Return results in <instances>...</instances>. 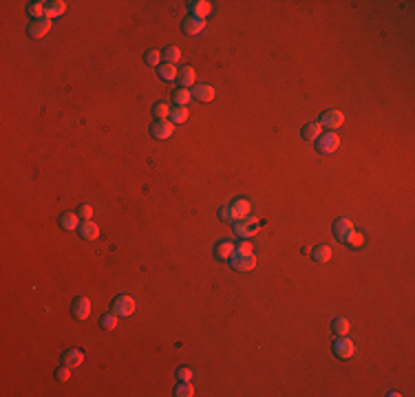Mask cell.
<instances>
[{"label": "cell", "instance_id": "cell-13", "mask_svg": "<svg viewBox=\"0 0 415 397\" xmlns=\"http://www.w3.org/2000/svg\"><path fill=\"white\" fill-rule=\"evenodd\" d=\"M203 29H206V20L192 18V16H188L184 20V33H188V36H199Z\"/></svg>", "mask_w": 415, "mask_h": 397}, {"label": "cell", "instance_id": "cell-11", "mask_svg": "<svg viewBox=\"0 0 415 397\" xmlns=\"http://www.w3.org/2000/svg\"><path fill=\"white\" fill-rule=\"evenodd\" d=\"M234 243L232 240H219L217 245H214V256H217L219 260H230V256L234 254Z\"/></svg>", "mask_w": 415, "mask_h": 397}, {"label": "cell", "instance_id": "cell-21", "mask_svg": "<svg viewBox=\"0 0 415 397\" xmlns=\"http://www.w3.org/2000/svg\"><path fill=\"white\" fill-rule=\"evenodd\" d=\"M84 362V353L80 349H69L64 353V364L66 366H80Z\"/></svg>", "mask_w": 415, "mask_h": 397}, {"label": "cell", "instance_id": "cell-7", "mask_svg": "<svg viewBox=\"0 0 415 397\" xmlns=\"http://www.w3.org/2000/svg\"><path fill=\"white\" fill-rule=\"evenodd\" d=\"M51 27H53V22H51V18H40V20H33V22L29 24V36H31L33 40H40V38H44L46 33L51 31Z\"/></svg>", "mask_w": 415, "mask_h": 397}, {"label": "cell", "instance_id": "cell-34", "mask_svg": "<svg viewBox=\"0 0 415 397\" xmlns=\"http://www.w3.org/2000/svg\"><path fill=\"white\" fill-rule=\"evenodd\" d=\"M159 62H162V51H148L146 53V64L155 66V64H159Z\"/></svg>", "mask_w": 415, "mask_h": 397}, {"label": "cell", "instance_id": "cell-33", "mask_svg": "<svg viewBox=\"0 0 415 397\" xmlns=\"http://www.w3.org/2000/svg\"><path fill=\"white\" fill-rule=\"evenodd\" d=\"M78 217L80 218H84V221H91V217H93V208L88 203H82L80 205V210H78Z\"/></svg>", "mask_w": 415, "mask_h": 397}, {"label": "cell", "instance_id": "cell-17", "mask_svg": "<svg viewBox=\"0 0 415 397\" xmlns=\"http://www.w3.org/2000/svg\"><path fill=\"white\" fill-rule=\"evenodd\" d=\"M353 230V223L349 221V218H338L336 223H333V234H336V238L338 240H342L349 232Z\"/></svg>", "mask_w": 415, "mask_h": 397}, {"label": "cell", "instance_id": "cell-12", "mask_svg": "<svg viewBox=\"0 0 415 397\" xmlns=\"http://www.w3.org/2000/svg\"><path fill=\"white\" fill-rule=\"evenodd\" d=\"M230 208H232V217H234V221H241V218H245L249 214L252 205H249L248 198H236Z\"/></svg>", "mask_w": 415, "mask_h": 397}, {"label": "cell", "instance_id": "cell-35", "mask_svg": "<svg viewBox=\"0 0 415 397\" xmlns=\"http://www.w3.org/2000/svg\"><path fill=\"white\" fill-rule=\"evenodd\" d=\"M192 369H188V366H184V369H179L177 371V377L181 379V382H190V379H192Z\"/></svg>", "mask_w": 415, "mask_h": 397}, {"label": "cell", "instance_id": "cell-6", "mask_svg": "<svg viewBox=\"0 0 415 397\" xmlns=\"http://www.w3.org/2000/svg\"><path fill=\"white\" fill-rule=\"evenodd\" d=\"M188 11L192 18L206 20L208 16L212 14V2H208V0H192V2H188Z\"/></svg>", "mask_w": 415, "mask_h": 397}, {"label": "cell", "instance_id": "cell-14", "mask_svg": "<svg viewBox=\"0 0 415 397\" xmlns=\"http://www.w3.org/2000/svg\"><path fill=\"white\" fill-rule=\"evenodd\" d=\"M192 97H194V99H199V102H212L214 97H217V91H214V86L201 84V86H197L192 91Z\"/></svg>", "mask_w": 415, "mask_h": 397}, {"label": "cell", "instance_id": "cell-28", "mask_svg": "<svg viewBox=\"0 0 415 397\" xmlns=\"http://www.w3.org/2000/svg\"><path fill=\"white\" fill-rule=\"evenodd\" d=\"M159 75H162L166 82H172V79L179 78V71H177L175 64H164V66H159Z\"/></svg>", "mask_w": 415, "mask_h": 397}, {"label": "cell", "instance_id": "cell-25", "mask_svg": "<svg viewBox=\"0 0 415 397\" xmlns=\"http://www.w3.org/2000/svg\"><path fill=\"white\" fill-rule=\"evenodd\" d=\"M162 58L166 60V64H175V62L181 60V49L179 46H166L162 53Z\"/></svg>", "mask_w": 415, "mask_h": 397}, {"label": "cell", "instance_id": "cell-20", "mask_svg": "<svg viewBox=\"0 0 415 397\" xmlns=\"http://www.w3.org/2000/svg\"><path fill=\"white\" fill-rule=\"evenodd\" d=\"M66 11V2L62 0H53V2H46V18H58Z\"/></svg>", "mask_w": 415, "mask_h": 397}, {"label": "cell", "instance_id": "cell-2", "mask_svg": "<svg viewBox=\"0 0 415 397\" xmlns=\"http://www.w3.org/2000/svg\"><path fill=\"white\" fill-rule=\"evenodd\" d=\"M230 263L236 272H252V269L256 267L254 254H243V252H239V250H234V254L230 256Z\"/></svg>", "mask_w": 415, "mask_h": 397}, {"label": "cell", "instance_id": "cell-22", "mask_svg": "<svg viewBox=\"0 0 415 397\" xmlns=\"http://www.w3.org/2000/svg\"><path fill=\"white\" fill-rule=\"evenodd\" d=\"M27 14L33 16L36 20L46 18V2H42V0H38V2H31V5L27 7Z\"/></svg>", "mask_w": 415, "mask_h": 397}, {"label": "cell", "instance_id": "cell-1", "mask_svg": "<svg viewBox=\"0 0 415 397\" xmlns=\"http://www.w3.org/2000/svg\"><path fill=\"white\" fill-rule=\"evenodd\" d=\"M258 218L256 217H245V218H241V221H234V232L241 236V238H249V236H254L258 232Z\"/></svg>", "mask_w": 415, "mask_h": 397}, {"label": "cell", "instance_id": "cell-36", "mask_svg": "<svg viewBox=\"0 0 415 397\" xmlns=\"http://www.w3.org/2000/svg\"><path fill=\"white\" fill-rule=\"evenodd\" d=\"M219 218H221V221H234V217H232V208H230V205H223V208L219 210Z\"/></svg>", "mask_w": 415, "mask_h": 397}, {"label": "cell", "instance_id": "cell-16", "mask_svg": "<svg viewBox=\"0 0 415 397\" xmlns=\"http://www.w3.org/2000/svg\"><path fill=\"white\" fill-rule=\"evenodd\" d=\"M320 135H323V126H320V121H311V124H307L303 128V139H305V141H316Z\"/></svg>", "mask_w": 415, "mask_h": 397}, {"label": "cell", "instance_id": "cell-31", "mask_svg": "<svg viewBox=\"0 0 415 397\" xmlns=\"http://www.w3.org/2000/svg\"><path fill=\"white\" fill-rule=\"evenodd\" d=\"M102 327L104 329H108V331H111V329H115L117 327V322H120V316L117 314H106V316H102Z\"/></svg>", "mask_w": 415, "mask_h": 397}, {"label": "cell", "instance_id": "cell-9", "mask_svg": "<svg viewBox=\"0 0 415 397\" xmlns=\"http://www.w3.org/2000/svg\"><path fill=\"white\" fill-rule=\"evenodd\" d=\"M73 316L78 320H86L91 316V300L86 296H78L73 300Z\"/></svg>", "mask_w": 415, "mask_h": 397}, {"label": "cell", "instance_id": "cell-19", "mask_svg": "<svg viewBox=\"0 0 415 397\" xmlns=\"http://www.w3.org/2000/svg\"><path fill=\"white\" fill-rule=\"evenodd\" d=\"M340 243L349 245V247H362V245H365V234H362V232H355V230H351L349 234H347L345 238L340 240Z\"/></svg>", "mask_w": 415, "mask_h": 397}, {"label": "cell", "instance_id": "cell-8", "mask_svg": "<svg viewBox=\"0 0 415 397\" xmlns=\"http://www.w3.org/2000/svg\"><path fill=\"white\" fill-rule=\"evenodd\" d=\"M150 133L155 139H168V137H172V133H175V124H172L170 119H159V121H155Z\"/></svg>", "mask_w": 415, "mask_h": 397}, {"label": "cell", "instance_id": "cell-18", "mask_svg": "<svg viewBox=\"0 0 415 397\" xmlns=\"http://www.w3.org/2000/svg\"><path fill=\"white\" fill-rule=\"evenodd\" d=\"M179 84H181V88H190L194 82H197V73H194V69L192 66H186V69H181L179 71Z\"/></svg>", "mask_w": 415, "mask_h": 397}, {"label": "cell", "instance_id": "cell-5", "mask_svg": "<svg viewBox=\"0 0 415 397\" xmlns=\"http://www.w3.org/2000/svg\"><path fill=\"white\" fill-rule=\"evenodd\" d=\"M333 351H336V356L340 357V360H349L355 353V344L347 336H338V340L333 342Z\"/></svg>", "mask_w": 415, "mask_h": 397}, {"label": "cell", "instance_id": "cell-30", "mask_svg": "<svg viewBox=\"0 0 415 397\" xmlns=\"http://www.w3.org/2000/svg\"><path fill=\"white\" fill-rule=\"evenodd\" d=\"M190 99H192V93H190V88H181V91L175 95V104H177V106H186V104H190Z\"/></svg>", "mask_w": 415, "mask_h": 397}, {"label": "cell", "instance_id": "cell-24", "mask_svg": "<svg viewBox=\"0 0 415 397\" xmlns=\"http://www.w3.org/2000/svg\"><path fill=\"white\" fill-rule=\"evenodd\" d=\"M170 113H172V108H170V104L168 102H157L155 106H152V115L157 117V119H168L170 117Z\"/></svg>", "mask_w": 415, "mask_h": 397}, {"label": "cell", "instance_id": "cell-3", "mask_svg": "<svg viewBox=\"0 0 415 397\" xmlns=\"http://www.w3.org/2000/svg\"><path fill=\"white\" fill-rule=\"evenodd\" d=\"M316 148H318L323 155H332L340 148V137L336 133H325L316 139Z\"/></svg>", "mask_w": 415, "mask_h": 397}, {"label": "cell", "instance_id": "cell-26", "mask_svg": "<svg viewBox=\"0 0 415 397\" xmlns=\"http://www.w3.org/2000/svg\"><path fill=\"white\" fill-rule=\"evenodd\" d=\"M311 256H314V260H318V263H327V260H332V247L318 245V247L311 252Z\"/></svg>", "mask_w": 415, "mask_h": 397}, {"label": "cell", "instance_id": "cell-27", "mask_svg": "<svg viewBox=\"0 0 415 397\" xmlns=\"http://www.w3.org/2000/svg\"><path fill=\"white\" fill-rule=\"evenodd\" d=\"M188 115H190V111L186 106H175L170 113V121L172 124H184V121L188 119Z\"/></svg>", "mask_w": 415, "mask_h": 397}, {"label": "cell", "instance_id": "cell-10", "mask_svg": "<svg viewBox=\"0 0 415 397\" xmlns=\"http://www.w3.org/2000/svg\"><path fill=\"white\" fill-rule=\"evenodd\" d=\"M342 121H345V117H342L340 111H327L320 117V126L323 128H340Z\"/></svg>", "mask_w": 415, "mask_h": 397}, {"label": "cell", "instance_id": "cell-29", "mask_svg": "<svg viewBox=\"0 0 415 397\" xmlns=\"http://www.w3.org/2000/svg\"><path fill=\"white\" fill-rule=\"evenodd\" d=\"M351 329V322L347 318H336L333 320V331L338 333V336H347Z\"/></svg>", "mask_w": 415, "mask_h": 397}, {"label": "cell", "instance_id": "cell-38", "mask_svg": "<svg viewBox=\"0 0 415 397\" xmlns=\"http://www.w3.org/2000/svg\"><path fill=\"white\" fill-rule=\"evenodd\" d=\"M236 250L243 252V254H252V243H249V240H243V243H241Z\"/></svg>", "mask_w": 415, "mask_h": 397}, {"label": "cell", "instance_id": "cell-15", "mask_svg": "<svg viewBox=\"0 0 415 397\" xmlns=\"http://www.w3.org/2000/svg\"><path fill=\"white\" fill-rule=\"evenodd\" d=\"M80 236H82L84 240H95L97 236H100V225L93 221H84L82 225H80Z\"/></svg>", "mask_w": 415, "mask_h": 397}, {"label": "cell", "instance_id": "cell-23", "mask_svg": "<svg viewBox=\"0 0 415 397\" xmlns=\"http://www.w3.org/2000/svg\"><path fill=\"white\" fill-rule=\"evenodd\" d=\"M60 225L64 227V230H78L80 227V217L73 212H66L60 217Z\"/></svg>", "mask_w": 415, "mask_h": 397}, {"label": "cell", "instance_id": "cell-4", "mask_svg": "<svg viewBox=\"0 0 415 397\" xmlns=\"http://www.w3.org/2000/svg\"><path fill=\"white\" fill-rule=\"evenodd\" d=\"M135 300L130 298V296H126V294H122V296H117L115 300H113V314H117L120 318H126V316H133L135 314Z\"/></svg>", "mask_w": 415, "mask_h": 397}, {"label": "cell", "instance_id": "cell-37", "mask_svg": "<svg viewBox=\"0 0 415 397\" xmlns=\"http://www.w3.org/2000/svg\"><path fill=\"white\" fill-rule=\"evenodd\" d=\"M69 369H71V366H66V364L62 366V369H58L56 375H58V379H60V382H69V379H71V371Z\"/></svg>", "mask_w": 415, "mask_h": 397}, {"label": "cell", "instance_id": "cell-32", "mask_svg": "<svg viewBox=\"0 0 415 397\" xmlns=\"http://www.w3.org/2000/svg\"><path fill=\"white\" fill-rule=\"evenodd\" d=\"M177 395H179V397H192V395H194L192 384H190V382L179 384V386H177Z\"/></svg>", "mask_w": 415, "mask_h": 397}]
</instances>
